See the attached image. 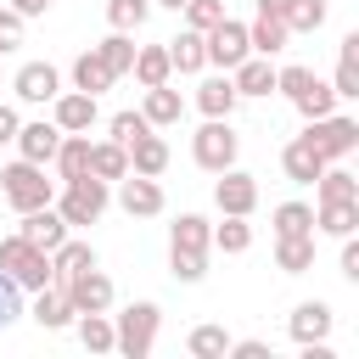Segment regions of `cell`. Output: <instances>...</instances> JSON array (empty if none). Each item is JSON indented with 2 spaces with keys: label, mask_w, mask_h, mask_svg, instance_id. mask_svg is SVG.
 <instances>
[{
  "label": "cell",
  "mask_w": 359,
  "mask_h": 359,
  "mask_svg": "<svg viewBox=\"0 0 359 359\" xmlns=\"http://www.w3.org/2000/svg\"><path fill=\"white\" fill-rule=\"evenodd\" d=\"M107 202H112V185H107V180H95V174L62 180V191L50 196V208L67 219V230H79V224H95V219L107 213Z\"/></svg>",
  "instance_id": "6da1fadb"
},
{
  "label": "cell",
  "mask_w": 359,
  "mask_h": 359,
  "mask_svg": "<svg viewBox=\"0 0 359 359\" xmlns=\"http://www.w3.org/2000/svg\"><path fill=\"white\" fill-rule=\"evenodd\" d=\"M157 331H163V309L157 303H129L123 314H112V353L146 359L157 348Z\"/></svg>",
  "instance_id": "7a4b0ae2"
},
{
  "label": "cell",
  "mask_w": 359,
  "mask_h": 359,
  "mask_svg": "<svg viewBox=\"0 0 359 359\" xmlns=\"http://www.w3.org/2000/svg\"><path fill=\"white\" fill-rule=\"evenodd\" d=\"M0 196H6L11 213H28V208H45V202L56 196V180H45V163L17 157V163L0 168Z\"/></svg>",
  "instance_id": "3957f363"
},
{
  "label": "cell",
  "mask_w": 359,
  "mask_h": 359,
  "mask_svg": "<svg viewBox=\"0 0 359 359\" xmlns=\"http://www.w3.org/2000/svg\"><path fill=\"white\" fill-rule=\"evenodd\" d=\"M0 269L22 286V292H39V286H50V252L45 247H34L28 236H0Z\"/></svg>",
  "instance_id": "277c9868"
},
{
  "label": "cell",
  "mask_w": 359,
  "mask_h": 359,
  "mask_svg": "<svg viewBox=\"0 0 359 359\" xmlns=\"http://www.w3.org/2000/svg\"><path fill=\"white\" fill-rule=\"evenodd\" d=\"M191 157H196V168H208V174L236 168V157H241V135L230 129V118H208V123L191 135Z\"/></svg>",
  "instance_id": "5b68a950"
},
{
  "label": "cell",
  "mask_w": 359,
  "mask_h": 359,
  "mask_svg": "<svg viewBox=\"0 0 359 359\" xmlns=\"http://www.w3.org/2000/svg\"><path fill=\"white\" fill-rule=\"evenodd\" d=\"M202 45H208V67H219V73H230L241 56H252V45H247V22H236L230 11L202 34Z\"/></svg>",
  "instance_id": "8992f818"
},
{
  "label": "cell",
  "mask_w": 359,
  "mask_h": 359,
  "mask_svg": "<svg viewBox=\"0 0 359 359\" xmlns=\"http://www.w3.org/2000/svg\"><path fill=\"white\" fill-rule=\"evenodd\" d=\"M309 140H314V151L325 157V163H337V157H348V151H359V123L353 118H342V112H325V118H309V129H303Z\"/></svg>",
  "instance_id": "52a82bcc"
},
{
  "label": "cell",
  "mask_w": 359,
  "mask_h": 359,
  "mask_svg": "<svg viewBox=\"0 0 359 359\" xmlns=\"http://www.w3.org/2000/svg\"><path fill=\"white\" fill-rule=\"evenodd\" d=\"M62 292H67V303H73V314H107L112 309V275H101V269H79V275H67V280H56Z\"/></svg>",
  "instance_id": "ba28073f"
},
{
  "label": "cell",
  "mask_w": 359,
  "mask_h": 359,
  "mask_svg": "<svg viewBox=\"0 0 359 359\" xmlns=\"http://www.w3.org/2000/svg\"><path fill=\"white\" fill-rule=\"evenodd\" d=\"M118 208H123L129 219H157V213L168 208V196H163V185H157L151 174H123V180H118Z\"/></svg>",
  "instance_id": "9c48e42d"
},
{
  "label": "cell",
  "mask_w": 359,
  "mask_h": 359,
  "mask_svg": "<svg viewBox=\"0 0 359 359\" xmlns=\"http://www.w3.org/2000/svg\"><path fill=\"white\" fill-rule=\"evenodd\" d=\"M95 118H101L95 95H84V90H56V101H50V123H56L62 135H90Z\"/></svg>",
  "instance_id": "30bf717a"
},
{
  "label": "cell",
  "mask_w": 359,
  "mask_h": 359,
  "mask_svg": "<svg viewBox=\"0 0 359 359\" xmlns=\"http://www.w3.org/2000/svg\"><path fill=\"white\" fill-rule=\"evenodd\" d=\"M11 90H17V101H28V107H50L56 90H62V73H56L50 62H22L17 79H11Z\"/></svg>",
  "instance_id": "8fae6325"
},
{
  "label": "cell",
  "mask_w": 359,
  "mask_h": 359,
  "mask_svg": "<svg viewBox=\"0 0 359 359\" xmlns=\"http://www.w3.org/2000/svg\"><path fill=\"white\" fill-rule=\"evenodd\" d=\"M213 202H219V213H241V219H252V208H258V180H252L247 168H224L219 185H213Z\"/></svg>",
  "instance_id": "7c38bea8"
},
{
  "label": "cell",
  "mask_w": 359,
  "mask_h": 359,
  "mask_svg": "<svg viewBox=\"0 0 359 359\" xmlns=\"http://www.w3.org/2000/svg\"><path fill=\"white\" fill-rule=\"evenodd\" d=\"M17 236H28L34 247L56 252V247H62V241H67L73 230H67V219H62V213H56V208L45 202V208H28V213H17Z\"/></svg>",
  "instance_id": "4fadbf2b"
},
{
  "label": "cell",
  "mask_w": 359,
  "mask_h": 359,
  "mask_svg": "<svg viewBox=\"0 0 359 359\" xmlns=\"http://www.w3.org/2000/svg\"><path fill=\"white\" fill-rule=\"evenodd\" d=\"M258 11L280 17L286 34H320L325 28V0H258Z\"/></svg>",
  "instance_id": "5bb4252c"
},
{
  "label": "cell",
  "mask_w": 359,
  "mask_h": 359,
  "mask_svg": "<svg viewBox=\"0 0 359 359\" xmlns=\"http://www.w3.org/2000/svg\"><path fill=\"white\" fill-rule=\"evenodd\" d=\"M320 168H325V157L314 151V140H309V135H292V140L280 146V174H286L292 185H314V180H320Z\"/></svg>",
  "instance_id": "9a60e30c"
},
{
  "label": "cell",
  "mask_w": 359,
  "mask_h": 359,
  "mask_svg": "<svg viewBox=\"0 0 359 359\" xmlns=\"http://www.w3.org/2000/svg\"><path fill=\"white\" fill-rule=\"evenodd\" d=\"M286 331H292V342H297V348L325 342V337H331V303H325V297L297 303V309H292V320H286Z\"/></svg>",
  "instance_id": "2e32d148"
},
{
  "label": "cell",
  "mask_w": 359,
  "mask_h": 359,
  "mask_svg": "<svg viewBox=\"0 0 359 359\" xmlns=\"http://www.w3.org/2000/svg\"><path fill=\"white\" fill-rule=\"evenodd\" d=\"M17 157H28V163H50L56 157V146H62V129L56 123H45V118H34V123H17Z\"/></svg>",
  "instance_id": "e0dca14e"
},
{
  "label": "cell",
  "mask_w": 359,
  "mask_h": 359,
  "mask_svg": "<svg viewBox=\"0 0 359 359\" xmlns=\"http://www.w3.org/2000/svg\"><path fill=\"white\" fill-rule=\"evenodd\" d=\"M28 314H34V325H39V331H67V325H73V303H67V292H62L56 280L34 292Z\"/></svg>",
  "instance_id": "ac0fdd59"
},
{
  "label": "cell",
  "mask_w": 359,
  "mask_h": 359,
  "mask_svg": "<svg viewBox=\"0 0 359 359\" xmlns=\"http://www.w3.org/2000/svg\"><path fill=\"white\" fill-rule=\"evenodd\" d=\"M236 84H230V73H208L202 84H196V112L202 118H230L236 112Z\"/></svg>",
  "instance_id": "d6986e66"
},
{
  "label": "cell",
  "mask_w": 359,
  "mask_h": 359,
  "mask_svg": "<svg viewBox=\"0 0 359 359\" xmlns=\"http://www.w3.org/2000/svg\"><path fill=\"white\" fill-rule=\"evenodd\" d=\"M140 118H146L151 129H174V123L185 118L180 90H174V84H151V90H146V101H140Z\"/></svg>",
  "instance_id": "ffe728a7"
},
{
  "label": "cell",
  "mask_w": 359,
  "mask_h": 359,
  "mask_svg": "<svg viewBox=\"0 0 359 359\" xmlns=\"http://www.w3.org/2000/svg\"><path fill=\"white\" fill-rule=\"evenodd\" d=\"M230 84H236V95H275V67H269V56H241V62L230 67Z\"/></svg>",
  "instance_id": "44dd1931"
},
{
  "label": "cell",
  "mask_w": 359,
  "mask_h": 359,
  "mask_svg": "<svg viewBox=\"0 0 359 359\" xmlns=\"http://www.w3.org/2000/svg\"><path fill=\"white\" fill-rule=\"evenodd\" d=\"M123 151H129V174H151V180H157V174L168 168V140H163L157 129H146V135L129 140Z\"/></svg>",
  "instance_id": "7402d4cb"
},
{
  "label": "cell",
  "mask_w": 359,
  "mask_h": 359,
  "mask_svg": "<svg viewBox=\"0 0 359 359\" xmlns=\"http://www.w3.org/2000/svg\"><path fill=\"white\" fill-rule=\"evenodd\" d=\"M331 90H337V101H359V34H342V50H337Z\"/></svg>",
  "instance_id": "603a6c76"
},
{
  "label": "cell",
  "mask_w": 359,
  "mask_h": 359,
  "mask_svg": "<svg viewBox=\"0 0 359 359\" xmlns=\"http://www.w3.org/2000/svg\"><path fill=\"white\" fill-rule=\"evenodd\" d=\"M168 247H180V252H213V224L202 213H180L168 224Z\"/></svg>",
  "instance_id": "cb8c5ba5"
},
{
  "label": "cell",
  "mask_w": 359,
  "mask_h": 359,
  "mask_svg": "<svg viewBox=\"0 0 359 359\" xmlns=\"http://www.w3.org/2000/svg\"><path fill=\"white\" fill-rule=\"evenodd\" d=\"M286 22L280 17H269V11H258L252 22H247V45H252V56H280L286 50Z\"/></svg>",
  "instance_id": "d4e9b609"
},
{
  "label": "cell",
  "mask_w": 359,
  "mask_h": 359,
  "mask_svg": "<svg viewBox=\"0 0 359 359\" xmlns=\"http://www.w3.org/2000/svg\"><path fill=\"white\" fill-rule=\"evenodd\" d=\"M129 73L140 79V90H151V84H168V79H174L168 45H135V67H129Z\"/></svg>",
  "instance_id": "484cf974"
},
{
  "label": "cell",
  "mask_w": 359,
  "mask_h": 359,
  "mask_svg": "<svg viewBox=\"0 0 359 359\" xmlns=\"http://www.w3.org/2000/svg\"><path fill=\"white\" fill-rule=\"evenodd\" d=\"M112 84H118V79H112V67L95 56V45L73 56V90H84V95H101V90H112Z\"/></svg>",
  "instance_id": "4316f807"
},
{
  "label": "cell",
  "mask_w": 359,
  "mask_h": 359,
  "mask_svg": "<svg viewBox=\"0 0 359 359\" xmlns=\"http://www.w3.org/2000/svg\"><path fill=\"white\" fill-rule=\"evenodd\" d=\"M50 168H56V185H62V180L90 174V135H62V146H56Z\"/></svg>",
  "instance_id": "83f0119b"
},
{
  "label": "cell",
  "mask_w": 359,
  "mask_h": 359,
  "mask_svg": "<svg viewBox=\"0 0 359 359\" xmlns=\"http://www.w3.org/2000/svg\"><path fill=\"white\" fill-rule=\"evenodd\" d=\"M359 230V202H320L314 208V236H353Z\"/></svg>",
  "instance_id": "f1b7e54d"
},
{
  "label": "cell",
  "mask_w": 359,
  "mask_h": 359,
  "mask_svg": "<svg viewBox=\"0 0 359 359\" xmlns=\"http://www.w3.org/2000/svg\"><path fill=\"white\" fill-rule=\"evenodd\" d=\"M275 269L280 275H309L314 269V236H275Z\"/></svg>",
  "instance_id": "f546056e"
},
{
  "label": "cell",
  "mask_w": 359,
  "mask_h": 359,
  "mask_svg": "<svg viewBox=\"0 0 359 359\" xmlns=\"http://www.w3.org/2000/svg\"><path fill=\"white\" fill-rule=\"evenodd\" d=\"M79 269H95V247L79 241V236H67V241L50 252V280H67V275H79Z\"/></svg>",
  "instance_id": "4dcf8cb0"
},
{
  "label": "cell",
  "mask_w": 359,
  "mask_h": 359,
  "mask_svg": "<svg viewBox=\"0 0 359 359\" xmlns=\"http://www.w3.org/2000/svg\"><path fill=\"white\" fill-rule=\"evenodd\" d=\"M168 62H174V73H202V67H208L202 34H196V28H180V39H168Z\"/></svg>",
  "instance_id": "1f68e13d"
},
{
  "label": "cell",
  "mask_w": 359,
  "mask_h": 359,
  "mask_svg": "<svg viewBox=\"0 0 359 359\" xmlns=\"http://www.w3.org/2000/svg\"><path fill=\"white\" fill-rule=\"evenodd\" d=\"M90 174L107 180V185L123 180V174H129V151H123L118 140H90Z\"/></svg>",
  "instance_id": "d6a6232c"
},
{
  "label": "cell",
  "mask_w": 359,
  "mask_h": 359,
  "mask_svg": "<svg viewBox=\"0 0 359 359\" xmlns=\"http://www.w3.org/2000/svg\"><path fill=\"white\" fill-rule=\"evenodd\" d=\"M314 191H320V202H359V180H353L348 168H337V163H325V168H320Z\"/></svg>",
  "instance_id": "836d02e7"
},
{
  "label": "cell",
  "mask_w": 359,
  "mask_h": 359,
  "mask_svg": "<svg viewBox=\"0 0 359 359\" xmlns=\"http://www.w3.org/2000/svg\"><path fill=\"white\" fill-rule=\"evenodd\" d=\"M185 353H191V359H224V353H230V331H224V325H191Z\"/></svg>",
  "instance_id": "e575fe53"
},
{
  "label": "cell",
  "mask_w": 359,
  "mask_h": 359,
  "mask_svg": "<svg viewBox=\"0 0 359 359\" xmlns=\"http://www.w3.org/2000/svg\"><path fill=\"white\" fill-rule=\"evenodd\" d=\"M269 224H275V236H314V208L309 202H280L269 213Z\"/></svg>",
  "instance_id": "d590c367"
},
{
  "label": "cell",
  "mask_w": 359,
  "mask_h": 359,
  "mask_svg": "<svg viewBox=\"0 0 359 359\" xmlns=\"http://www.w3.org/2000/svg\"><path fill=\"white\" fill-rule=\"evenodd\" d=\"M73 331L90 353H112V314H73Z\"/></svg>",
  "instance_id": "8d00e7d4"
},
{
  "label": "cell",
  "mask_w": 359,
  "mask_h": 359,
  "mask_svg": "<svg viewBox=\"0 0 359 359\" xmlns=\"http://www.w3.org/2000/svg\"><path fill=\"white\" fill-rule=\"evenodd\" d=\"M95 56H101V62H107V67H112V79H123V73H129V67H135V39H129V34H118V28H112V34H107V39H101V45H95Z\"/></svg>",
  "instance_id": "74e56055"
},
{
  "label": "cell",
  "mask_w": 359,
  "mask_h": 359,
  "mask_svg": "<svg viewBox=\"0 0 359 359\" xmlns=\"http://www.w3.org/2000/svg\"><path fill=\"white\" fill-rule=\"evenodd\" d=\"M213 247H219V252H230V258H236V252H247V247H252V224H247L241 213H224V224H213Z\"/></svg>",
  "instance_id": "f35d334b"
},
{
  "label": "cell",
  "mask_w": 359,
  "mask_h": 359,
  "mask_svg": "<svg viewBox=\"0 0 359 359\" xmlns=\"http://www.w3.org/2000/svg\"><path fill=\"white\" fill-rule=\"evenodd\" d=\"M146 17H151V0H107V22L118 34H135Z\"/></svg>",
  "instance_id": "ab89813d"
},
{
  "label": "cell",
  "mask_w": 359,
  "mask_h": 359,
  "mask_svg": "<svg viewBox=\"0 0 359 359\" xmlns=\"http://www.w3.org/2000/svg\"><path fill=\"white\" fill-rule=\"evenodd\" d=\"M292 107H297L303 118H325V112H337V90H331L325 79H314V84H309V90H303Z\"/></svg>",
  "instance_id": "60d3db41"
},
{
  "label": "cell",
  "mask_w": 359,
  "mask_h": 359,
  "mask_svg": "<svg viewBox=\"0 0 359 359\" xmlns=\"http://www.w3.org/2000/svg\"><path fill=\"white\" fill-rule=\"evenodd\" d=\"M168 275H174L180 286H196V280L208 275V252H180V247H168Z\"/></svg>",
  "instance_id": "b9f144b4"
},
{
  "label": "cell",
  "mask_w": 359,
  "mask_h": 359,
  "mask_svg": "<svg viewBox=\"0 0 359 359\" xmlns=\"http://www.w3.org/2000/svg\"><path fill=\"white\" fill-rule=\"evenodd\" d=\"M309 84H314V67H303V62H286V67H275V90H280L286 101H297Z\"/></svg>",
  "instance_id": "7bdbcfd3"
},
{
  "label": "cell",
  "mask_w": 359,
  "mask_h": 359,
  "mask_svg": "<svg viewBox=\"0 0 359 359\" xmlns=\"http://www.w3.org/2000/svg\"><path fill=\"white\" fill-rule=\"evenodd\" d=\"M180 17H185V28L208 34V28L224 17V0H185V6H180Z\"/></svg>",
  "instance_id": "ee69618b"
},
{
  "label": "cell",
  "mask_w": 359,
  "mask_h": 359,
  "mask_svg": "<svg viewBox=\"0 0 359 359\" xmlns=\"http://www.w3.org/2000/svg\"><path fill=\"white\" fill-rule=\"evenodd\" d=\"M22 297H28V292H22V286L0 269V331H6V325H17V320L28 314V309H22Z\"/></svg>",
  "instance_id": "f6af8a7d"
},
{
  "label": "cell",
  "mask_w": 359,
  "mask_h": 359,
  "mask_svg": "<svg viewBox=\"0 0 359 359\" xmlns=\"http://www.w3.org/2000/svg\"><path fill=\"white\" fill-rule=\"evenodd\" d=\"M146 129H151V123H146L140 112H112V118H107V140H118V146H129V140H140Z\"/></svg>",
  "instance_id": "bcb514c9"
},
{
  "label": "cell",
  "mask_w": 359,
  "mask_h": 359,
  "mask_svg": "<svg viewBox=\"0 0 359 359\" xmlns=\"http://www.w3.org/2000/svg\"><path fill=\"white\" fill-rule=\"evenodd\" d=\"M22 28H28V17H17L11 6H0V56L22 45Z\"/></svg>",
  "instance_id": "7dc6e473"
},
{
  "label": "cell",
  "mask_w": 359,
  "mask_h": 359,
  "mask_svg": "<svg viewBox=\"0 0 359 359\" xmlns=\"http://www.w3.org/2000/svg\"><path fill=\"white\" fill-rule=\"evenodd\" d=\"M230 353H236V359H275V353H269V342H264V337H241V342H236V337H230Z\"/></svg>",
  "instance_id": "c3c4849f"
},
{
  "label": "cell",
  "mask_w": 359,
  "mask_h": 359,
  "mask_svg": "<svg viewBox=\"0 0 359 359\" xmlns=\"http://www.w3.org/2000/svg\"><path fill=\"white\" fill-rule=\"evenodd\" d=\"M342 280L359 286V241H353V236H342Z\"/></svg>",
  "instance_id": "681fc988"
},
{
  "label": "cell",
  "mask_w": 359,
  "mask_h": 359,
  "mask_svg": "<svg viewBox=\"0 0 359 359\" xmlns=\"http://www.w3.org/2000/svg\"><path fill=\"white\" fill-rule=\"evenodd\" d=\"M17 123H22V118H17V107H0V146H11V140H17Z\"/></svg>",
  "instance_id": "f907efd6"
},
{
  "label": "cell",
  "mask_w": 359,
  "mask_h": 359,
  "mask_svg": "<svg viewBox=\"0 0 359 359\" xmlns=\"http://www.w3.org/2000/svg\"><path fill=\"white\" fill-rule=\"evenodd\" d=\"M6 6H11L17 17H45V11H50V0H6Z\"/></svg>",
  "instance_id": "816d5d0a"
},
{
  "label": "cell",
  "mask_w": 359,
  "mask_h": 359,
  "mask_svg": "<svg viewBox=\"0 0 359 359\" xmlns=\"http://www.w3.org/2000/svg\"><path fill=\"white\" fill-rule=\"evenodd\" d=\"M157 6H163V11H180V6H185V0H157Z\"/></svg>",
  "instance_id": "f5cc1de1"
}]
</instances>
